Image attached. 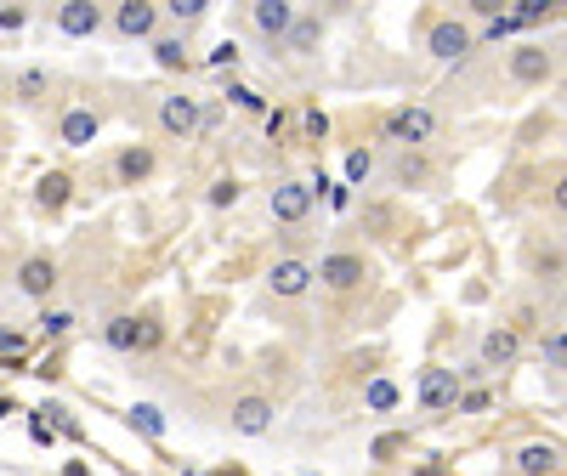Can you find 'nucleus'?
<instances>
[{
  "mask_svg": "<svg viewBox=\"0 0 567 476\" xmlns=\"http://www.w3.org/2000/svg\"><path fill=\"white\" fill-rule=\"evenodd\" d=\"M210 69H239V45H233V40H221L216 52H210Z\"/></svg>",
  "mask_w": 567,
  "mask_h": 476,
  "instance_id": "bb28decb",
  "label": "nucleus"
},
{
  "mask_svg": "<svg viewBox=\"0 0 567 476\" xmlns=\"http://www.w3.org/2000/svg\"><path fill=\"white\" fill-rule=\"evenodd\" d=\"M227 425L239 437H267L272 432V397H261V392H245L239 403L227 408Z\"/></svg>",
  "mask_w": 567,
  "mask_h": 476,
  "instance_id": "20e7f679",
  "label": "nucleus"
},
{
  "mask_svg": "<svg viewBox=\"0 0 567 476\" xmlns=\"http://www.w3.org/2000/svg\"><path fill=\"white\" fill-rule=\"evenodd\" d=\"M290 125H296L290 108H267V136H290Z\"/></svg>",
  "mask_w": 567,
  "mask_h": 476,
  "instance_id": "a878e982",
  "label": "nucleus"
},
{
  "mask_svg": "<svg viewBox=\"0 0 567 476\" xmlns=\"http://www.w3.org/2000/svg\"><path fill=\"white\" fill-rule=\"evenodd\" d=\"M488 403H494L488 392H460V403H454V408H460V414H483Z\"/></svg>",
  "mask_w": 567,
  "mask_h": 476,
  "instance_id": "c85d7f7f",
  "label": "nucleus"
},
{
  "mask_svg": "<svg viewBox=\"0 0 567 476\" xmlns=\"http://www.w3.org/2000/svg\"><path fill=\"white\" fill-rule=\"evenodd\" d=\"M267 290H272L278 301H301V296L312 290V261H301V256H284V261H272V272H267Z\"/></svg>",
  "mask_w": 567,
  "mask_h": 476,
  "instance_id": "39448f33",
  "label": "nucleus"
},
{
  "mask_svg": "<svg viewBox=\"0 0 567 476\" xmlns=\"http://www.w3.org/2000/svg\"><path fill=\"white\" fill-rule=\"evenodd\" d=\"M103 341H109L114 352H159V346H165V323H159V318H131V312H120V318L103 323Z\"/></svg>",
  "mask_w": 567,
  "mask_h": 476,
  "instance_id": "f257e3e1",
  "label": "nucleus"
},
{
  "mask_svg": "<svg viewBox=\"0 0 567 476\" xmlns=\"http://www.w3.org/2000/svg\"><path fill=\"white\" fill-rule=\"evenodd\" d=\"M369 403H374V408H392V403H398V392L381 380V386H369Z\"/></svg>",
  "mask_w": 567,
  "mask_h": 476,
  "instance_id": "f704fd0d",
  "label": "nucleus"
},
{
  "mask_svg": "<svg viewBox=\"0 0 567 476\" xmlns=\"http://www.w3.org/2000/svg\"><path fill=\"white\" fill-rule=\"evenodd\" d=\"M307 210H312V187L307 182H278L272 187V221L296 227V221H307Z\"/></svg>",
  "mask_w": 567,
  "mask_h": 476,
  "instance_id": "6e6552de",
  "label": "nucleus"
},
{
  "mask_svg": "<svg viewBox=\"0 0 567 476\" xmlns=\"http://www.w3.org/2000/svg\"><path fill=\"white\" fill-rule=\"evenodd\" d=\"M0 352H7L12 363L23 358V335H12V329H0Z\"/></svg>",
  "mask_w": 567,
  "mask_h": 476,
  "instance_id": "72a5a7b5",
  "label": "nucleus"
},
{
  "mask_svg": "<svg viewBox=\"0 0 567 476\" xmlns=\"http://www.w3.org/2000/svg\"><path fill=\"white\" fill-rule=\"evenodd\" d=\"M18 91H23V97H40V91H45V69H29V74L18 80Z\"/></svg>",
  "mask_w": 567,
  "mask_h": 476,
  "instance_id": "2f4dec72",
  "label": "nucleus"
},
{
  "mask_svg": "<svg viewBox=\"0 0 567 476\" xmlns=\"http://www.w3.org/2000/svg\"><path fill=\"white\" fill-rule=\"evenodd\" d=\"M301 131H307V142H323V136H329V114H323V108H307V114H301Z\"/></svg>",
  "mask_w": 567,
  "mask_h": 476,
  "instance_id": "b1692460",
  "label": "nucleus"
},
{
  "mask_svg": "<svg viewBox=\"0 0 567 476\" xmlns=\"http://www.w3.org/2000/svg\"><path fill=\"white\" fill-rule=\"evenodd\" d=\"M58 29L74 34V40H85V34H97V29H103V12L91 7V0H69V7L58 12Z\"/></svg>",
  "mask_w": 567,
  "mask_h": 476,
  "instance_id": "2eb2a0df",
  "label": "nucleus"
},
{
  "mask_svg": "<svg viewBox=\"0 0 567 476\" xmlns=\"http://www.w3.org/2000/svg\"><path fill=\"white\" fill-rule=\"evenodd\" d=\"M250 18H256V29H261L267 40H278L284 29L296 23V7H284V0H256V7H250Z\"/></svg>",
  "mask_w": 567,
  "mask_h": 476,
  "instance_id": "f3484780",
  "label": "nucleus"
},
{
  "mask_svg": "<svg viewBox=\"0 0 567 476\" xmlns=\"http://www.w3.org/2000/svg\"><path fill=\"white\" fill-rule=\"evenodd\" d=\"M516 358H523V335H516L511 323L488 329V335H483V363H488V369H511Z\"/></svg>",
  "mask_w": 567,
  "mask_h": 476,
  "instance_id": "4468645a",
  "label": "nucleus"
},
{
  "mask_svg": "<svg viewBox=\"0 0 567 476\" xmlns=\"http://www.w3.org/2000/svg\"><path fill=\"white\" fill-rule=\"evenodd\" d=\"M97 131H103L97 108H69V114L58 120V142H63V148H91V142H97Z\"/></svg>",
  "mask_w": 567,
  "mask_h": 476,
  "instance_id": "9b49d317",
  "label": "nucleus"
},
{
  "mask_svg": "<svg viewBox=\"0 0 567 476\" xmlns=\"http://www.w3.org/2000/svg\"><path fill=\"white\" fill-rule=\"evenodd\" d=\"M7 414H18V403H12V397H0V420H7Z\"/></svg>",
  "mask_w": 567,
  "mask_h": 476,
  "instance_id": "4c0bfd02",
  "label": "nucleus"
},
{
  "mask_svg": "<svg viewBox=\"0 0 567 476\" xmlns=\"http://www.w3.org/2000/svg\"><path fill=\"white\" fill-rule=\"evenodd\" d=\"M432 136H437V114H432V108L409 103V108H392V114H386V142H403V148H414V142H432Z\"/></svg>",
  "mask_w": 567,
  "mask_h": 476,
  "instance_id": "f03ea898",
  "label": "nucleus"
},
{
  "mask_svg": "<svg viewBox=\"0 0 567 476\" xmlns=\"http://www.w3.org/2000/svg\"><path fill=\"white\" fill-rule=\"evenodd\" d=\"M148 170H154V148H125V154L114 159V176H120L125 187H136Z\"/></svg>",
  "mask_w": 567,
  "mask_h": 476,
  "instance_id": "6ab92c4d",
  "label": "nucleus"
},
{
  "mask_svg": "<svg viewBox=\"0 0 567 476\" xmlns=\"http://www.w3.org/2000/svg\"><path fill=\"white\" fill-rule=\"evenodd\" d=\"M233 199H239V182H227V176H221V182L210 187V205H233Z\"/></svg>",
  "mask_w": 567,
  "mask_h": 476,
  "instance_id": "7c9ffc66",
  "label": "nucleus"
},
{
  "mask_svg": "<svg viewBox=\"0 0 567 476\" xmlns=\"http://www.w3.org/2000/svg\"><path fill=\"white\" fill-rule=\"evenodd\" d=\"M550 69H556V58L545 52V45H516L511 52V80L516 85H545Z\"/></svg>",
  "mask_w": 567,
  "mask_h": 476,
  "instance_id": "1a4fd4ad",
  "label": "nucleus"
},
{
  "mask_svg": "<svg viewBox=\"0 0 567 476\" xmlns=\"http://www.w3.org/2000/svg\"><path fill=\"white\" fill-rule=\"evenodd\" d=\"M403 448H409V437H403V432H386V437H374V448H369V454L386 465V459H392V454H403Z\"/></svg>",
  "mask_w": 567,
  "mask_h": 476,
  "instance_id": "5701e85b",
  "label": "nucleus"
},
{
  "mask_svg": "<svg viewBox=\"0 0 567 476\" xmlns=\"http://www.w3.org/2000/svg\"><path fill=\"white\" fill-rule=\"evenodd\" d=\"M159 131L165 136H194L199 131V103L194 97H182V91H171V97H159Z\"/></svg>",
  "mask_w": 567,
  "mask_h": 476,
  "instance_id": "0eeeda50",
  "label": "nucleus"
},
{
  "mask_svg": "<svg viewBox=\"0 0 567 476\" xmlns=\"http://www.w3.org/2000/svg\"><path fill=\"white\" fill-rule=\"evenodd\" d=\"M18 290L29 296V301H45L58 290V261L52 256H29L23 267H18Z\"/></svg>",
  "mask_w": 567,
  "mask_h": 476,
  "instance_id": "9d476101",
  "label": "nucleus"
},
{
  "mask_svg": "<svg viewBox=\"0 0 567 476\" xmlns=\"http://www.w3.org/2000/svg\"><path fill=\"white\" fill-rule=\"evenodd\" d=\"M29 437H34V443H45V448H52V437H58V432H52V425H45V420H29Z\"/></svg>",
  "mask_w": 567,
  "mask_h": 476,
  "instance_id": "e433bc0d",
  "label": "nucleus"
},
{
  "mask_svg": "<svg viewBox=\"0 0 567 476\" xmlns=\"http://www.w3.org/2000/svg\"><path fill=\"white\" fill-rule=\"evenodd\" d=\"M516 470L523 476H556L561 470V448L556 443H528L523 454H516Z\"/></svg>",
  "mask_w": 567,
  "mask_h": 476,
  "instance_id": "dca6fc26",
  "label": "nucleus"
},
{
  "mask_svg": "<svg viewBox=\"0 0 567 476\" xmlns=\"http://www.w3.org/2000/svg\"><path fill=\"white\" fill-rule=\"evenodd\" d=\"M69 194H74V182H69L63 170H45V176L34 182V199H40V210H63V205H69Z\"/></svg>",
  "mask_w": 567,
  "mask_h": 476,
  "instance_id": "a211bd4d",
  "label": "nucleus"
},
{
  "mask_svg": "<svg viewBox=\"0 0 567 476\" xmlns=\"http://www.w3.org/2000/svg\"><path fill=\"white\" fill-rule=\"evenodd\" d=\"M545 363L561 369V329H550V335H545Z\"/></svg>",
  "mask_w": 567,
  "mask_h": 476,
  "instance_id": "473e14b6",
  "label": "nucleus"
},
{
  "mask_svg": "<svg viewBox=\"0 0 567 476\" xmlns=\"http://www.w3.org/2000/svg\"><path fill=\"white\" fill-rule=\"evenodd\" d=\"M205 7H210V0H171V12H176L182 23H194V18H205Z\"/></svg>",
  "mask_w": 567,
  "mask_h": 476,
  "instance_id": "cd10ccee",
  "label": "nucleus"
},
{
  "mask_svg": "<svg viewBox=\"0 0 567 476\" xmlns=\"http://www.w3.org/2000/svg\"><path fill=\"white\" fill-rule=\"evenodd\" d=\"M154 63L171 69V74H187L194 58H187V40H154Z\"/></svg>",
  "mask_w": 567,
  "mask_h": 476,
  "instance_id": "4be33fe9",
  "label": "nucleus"
},
{
  "mask_svg": "<svg viewBox=\"0 0 567 476\" xmlns=\"http://www.w3.org/2000/svg\"><path fill=\"white\" fill-rule=\"evenodd\" d=\"M40 323H45V335H69V329H74V312H45Z\"/></svg>",
  "mask_w": 567,
  "mask_h": 476,
  "instance_id": "c756f323",
  "label": "nucleus"
},
{
  "mask_svg": "<svg viewBox=\"0 0 567 476\" xmlns=\"http://www.w3.org/2000/svg\"><path fill=\"white\" fill-rule=\"evenodd\" d=\"M374 170V154L369 148H358V154H347V182H363Z\"/></svg>",
  "mask_w": 567,
  "mask_h": 476,
  "instance_id": "393cba45",
  "label": "nucleus"
},
{
  "mask_svg": "<svg viewBox=\"0 0 567 476\" xmlns=\"http://www.w3.org/2000/svg\"><path fill=\"white\" fill-rule=\"evenodd\" d=\"M425 45H432V58L454 63V58H465V52H471V29H465V23H454V18H443V23H432Z\"/></svg>",
  "mask_w": 567,
  "mask_h": 476,
  "instance_id": "f8f14e48",
  "label": "nucleus"
},
{
  "mask_svg": "<svg viewBox=\"0 0 567 476\" xmlns=\"http://www.w3.org/2000/svg\"><path fill=\"white\" fill-rule=\"evenodd\" d=\"M227 97H233V103H239V108H261V97H256V91H250V85H233V91H227Z\"/></svg>",
  "mask_w": 567,
  "mask_h": 476,
  "instance_id": "c9c22d12",
  "label": "nucleus"
},
{
  "mask_svg": "<svg viewBox=\"0 0 567 476\" xmlns=\"http://www.w3.org/2000/svg\"><path fill=\"white\" fill-rule=\"evenodd\" d=\"M131 432H142L148 443H165L171 425H165V414H159L154 403H136V408H131Z\"/></svg>",
  "mask_w": 567,
  "mask_h": 476,
  "instance_id": "aec40b11",
  "label": "nucleus"
},
{
  "mask_svg": "<svg viewBox=\"0 0 567 476\" xmlns=\"http://www.w3.org/2000/svg\"><path fill=\"white\" fill-rule=\"evenodd\" d=\"M369 278V267H363V256H352V250H336V256H323L318 267H312V283H323V290H358V283Z\"/></svg>",
  "mask_w": 567,
  "mask_h": 476,
  "instance_id": "7ed1b4c3",
  "label": "nucleus"
},
{
  "mask_svg": "<svg viewBox=\"0 0 567 476\" xmlns=\"http://www.w3.org/2000/svg\"><path fill=\"white\" fill-rule=\"evenodd\" d=\"M114 29H120L125 40H148V34L159 29V7H148V0H125V7L114 12Z\"/></svg>",
  "mask_w": 567,
  "mask_h": 476,
  "instance_id": "ddd939ff",
  "label": "nucleus"
},
{
  "mask_svg": "<svg viewBox=\"0 0 567 476\" xmlns=\"http://www.w3.org/2000/svg\"><path fill=\"white\" fill-rule=\"evenodd\" d=\"M460 403V374L454 369H425L420 374V408L425 414H449Z\"/></svg>",
  "mask_w": 567,
  "mask_h": 476,
  "instance_id": "423d86ee",
  "label": "nucleus"
},
{
  "mask_svg": "<svg viewBox=\"0 0 567 476\" xmlns=\"http://www.w3.org/2000/svg\"><path fill=\"white\" fill-rule=\"evenodd\" d=\"M284 40H290V52H301V58H307L312 45L323 40V23H318V18H301V12H296V23L284 29Z\"/></svg>",
  "mask_w": 567,
  "mask_h": 476,
  "instance_id": "412c9836",
  "label": "nucleus"
}]
</instances>
